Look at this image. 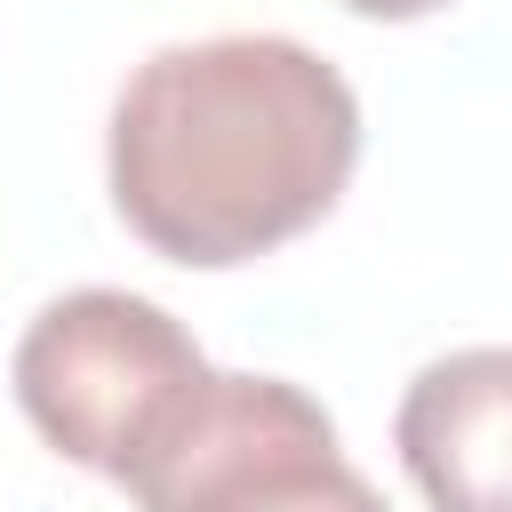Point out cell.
I'll use <instances>...</instances> for the list:
<instances>
[{
  "label": "cell",
  "instance_id": "obj_1",
  "mask_svg": "<svg viewBox=\"0 0 512 512\" xmlns=\"http://www.w3.org/2000/svg\"><path fill=\"white\" fill-rule=\"evenodd\" d=\"M360 168L352 80L288 32L152 48L104 128L120 224L168 264H256L312 232Z\"/></svg>",
  "mask_w": 512,
  "mask_h": 512
},
{
  "label": "cell",
  "instance_id": "obj_4",
  "mask_svg": "<svg viewBox=\"0 0 512 512\" xmlns=\"http://www.w3.org/2000/svg\"><path fill=\"white\" fill-rule=\"evenodd\" d=\"M392 448L432 512H512V344H464L416 368Z\"/></svg>",
  "mask_w": 512,
  "mask_h": 512
},
{
  "label": "cell",
  "instance_id": "obj_3",
  "mask_svg": "<svg viewBox=\"0 0 512 512\" xmlns=\"http://www.w3.org/2000/svg\"><path fill=\"white\" fill-rule=\"evenodd\" d=\"M136 512H392L336 448L328 408L288 376H208L184 424L128 480Z\"/></svg>",
  "mask_w": 512,
  "mask_h": 512
},
{
  "label": "cell",
  "instance_id": "obj_5",
  "mask_svg": "<svg viewBox=\"0 0 512 512\" xmlns=\"http://www.w3.org/2000/svg\"><path fill=\"white\" fill-rule=\"evenodd\" d=\"M352 16H376V24H416V16H432V8H448V0H344Z\"/></svg>",
  "mask_w": 512,
  "mask_h": 512
},
{
  "label": "cell",
  "instance_id": "obj_2",
  "mask_svg": "<svg viewBox=\"0 0 512 512\" xmlns=\"http://www.w3.org/2000/svg\"><path fill=\"white\" fill-rule=\"evenodd\" d=\"M208 376L216 368L200 360L184 320L128 288H72L40 304L8 360L32 432L56 456L104 472L112 488H128L152 464V448L184 424Z\"/></svg>",
  "mask_w": 512,
  "mask_h": 512
}]
</instances>
